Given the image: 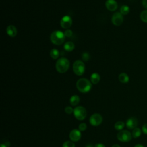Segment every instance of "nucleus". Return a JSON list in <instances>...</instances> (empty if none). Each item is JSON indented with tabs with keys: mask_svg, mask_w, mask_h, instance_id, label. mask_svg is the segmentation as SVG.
<instances>
[{
	"mask_svg": "<svg viewBox=\"0 0 147 147\" xmlns=\"http://www.w3.org/2000/svg\"><path fill=\"white\" fill-rule=\"evenodd\" d=\"M76 86L80 92L87 93L91 89L92 83L86 78H80L76 82Z\"/></svg>",
	"mask_w": 147,
	"mask_h": 147,
	"instance_id": "1",
	"label": "nucleus"
},
{
	"mask_svg": "<svg viewBox=\"0 0 147 147\" xmlns=\"http://www.w3.org/2000/svg\"><path fill=\"white\" fill-rule=\"evenodd\" d=\"M55 67L59 73H65L69 68V61L65 57H60L57 60Z\"/></svg>",
	"mask_w": 147,
	"mask_h": 147,
	"instance_id": "2",
	"label": "nucleus"
},
{
	"mask_svg": "<svg viewBox=\"0 0 147 147\" xmlns=\"http://www.w3.org/2000/svg\"><path fill=\"white\" fill-rule=\"evenodd\" d=\"M64 33L60 30L53 31L50 36L51 41L55 45H59L62 44L65 40Z\"/></svg>",
	"mask_w": 147,
	"mask_h": 147,
	"instance_id": "3",
	"label": "nucleus"
},
{
	"mask_svg": "<svg viewBox=\"0 0 147 147\" xmlns=\"http://www.w3.org/2000/svg\"><path fill=\"white\" fill-rule=\"evenodd\" d=\"M72 68L75 75L81 76L84 73L85 71L84 63L80 60H77L74 63Z\"/></svg>",
	"mask_w": 147,
	"mask_h": 147,
	"instance_id": "4",
	"label": "nucleus"
},
{
	"mask_svg": "<svg viewBox=\"0 0 147 147\" xmlns=\"http://www.w3.org/2000/svg\"><path fill=\"white\" fill-rule=\"evenodd\" d=\"M74 114L78 120L83 121L87 116V111L83 106H77L74 110Z\"/></svg>",
	"mask_w": 147,
	"mask_h": 147,
	"instance_id": "5",
	"label": "nucleus"
},
{
	"mask_svg": "<svg viewBox=\"0 0 147 147\" xmlns=\"http://www.w3.org/2000/svg\"><path fill=\"white\" fill-rule=\"evenodd\" d=\"M117 136L119 141L123 142L130 141L132 137V135L131 134L130 132L126 130H121L119 131Z\"/></svg>",
	"mask_w": 147,
	"mask_h": 147,
	"instance_id": "6",
	"label": "nucleus"
},
{
	"mask_svg": "<svg viewBox=\"0 0 147 147\" xmlns=\"http://www.w3.org/2000/svg\"><path fill=\"white\" fill-rule=\"evenodd\" d=\"M102 121L103 118L102 115L98 113H95L92 114L89 119L90 123L94 126H97L100 125L102 123Z\"/></svg>",
	"mask_w": 147,
	"mask_h": 147,
	"instance_id": "7",
	"label": "nucleus"
},
{
	"mask_svg": "<svg viewBox=\"0 0 147 147\" xmlns=\"http://www.w3.org/2000/svg\"><path fill=\"white\" fill-rule=\"evenodd\" d=\"M123 21V15L120 12L114 13L111 17V22L115 26H120Z\"/></svg>",
	"mask_w": 147,
	"mask_h": 147,
	"instance_id": "8",
	"label": "nucleus"
},
{
	"mask_svg": "<svg viewBox=\"0 0 147 147\" xmlns=\"http://www.w3.org/2000/svg\"><path fill=\"white\" fill-rule=\"evenodd\" d=\"M60 24L62 28L68 29L72 25V20L70 16L65 15L61 18L60 21Z\"/></svg>",
	"mask_w": 147,
	"mask_h": 147,
	"instance_id": "9",
	"label": "nucleus"
},
{
	"mask_svg": "<svg viewBox=\"0 0 147 147\" xmlns=\"http://www.w3.org/2000/svg\"><path fill=\"white\" fill-rule=\"evenodd\" d=\"M82 134L80 131L78 129H73L71 131L69 134V137L70 140L73 142L78 141L81 138Z\"/></svg>",
	"mask_w": 147,
	"mask_h": 147,
	"instance_id": "10",
	"label": "nucleus"
},
{
	"mask_svg": "<svg viewBox=\"0 0 147 147\" xmlns=\"http://www.w3.org/2000/svg\"><path fill=\"white\" fill-rule=\"evenodd\" d=\"M105 6L107 9L111 11H114L118 8V3L115 0H107L105 2Z\"/></svg>",
	"mask_w": 147,
	"mask_h": 147,
	"instance_id": "11",
	"label": "nucleus"
},
{
	"mask_svg": "<svg viewBox=\"0 0 147 147\" xmlns=\"http://www.w3.org/2000/svg\"><path fill=\"white\" fill-rule=\"evenodd\" d=\"M126 125L129 129H134L138 125V120L134 117L129 118L126 122Z\"/></svg>",
	"mask_w": 147,
	"mask_h": 147,
	"instance_id": "12",
	"label": "nucleus"
},
{
	"mask_svg": "<svg viewBox=\"0 0 147 147\" xmlns=\"http://www.w3.org/2000/svg\"><path fill=\"white\" fill-rule=\"evenodd\" d=\"M6 33L7 35L11 37H15L17 34V30L15 26L13 25H10L6 28Z\"/></svg>",
	"mask_w": 147,
	"mask_h": 147,
	"instance_id": "13",
	"label": "nucleus"
},
{
	"mask_svg": "<svg viewBox=\"0 0 147 147\" xmlns=\"http://www.w3.org/2000/svg\"><path fill=\"white\" fill-rule=\"evenodd\" d=\"M100 79V75L96 72H94L91 74L90 76V81L94 84H96L99 83Z\"/></svg>",
	"mask_w": 147,
	"mask_h": 147,
	"instance_id": "14",
	"label": "nucleus"
},
{
	"mask_svg": "<svg viewBox=\"0 0 147 147\" xmlns=\"http://www.w3.org/2000/svg\"><path fill=\"white\" fill-rule=\"evenodd\" d=\"M118 79L122 83H127L129 81V77L126 73H121L118 76Z\"/></svg>",
	"mask_w": 147,
	"mask_h": 147,
	"instance_id": "15",
	"label": "nucleus"
},
{
	"mask_svg": "<svg viewBox=\"0 0 147 147\" xmlns=\"http://www.w3.org/2000/svg\"><path fill=\"white\" fill-rule=\"evenodd\" d=\"M64 48L67 52H71L75 48V44L72 41H68L64 44Z\"/></svg>",
	"mask_w": 147,
	"mask_h": 147,
	"instance_id": "16",
	"label": "nucleus"
},
{
	"mask_svg": "<svg viewBox=\"0 0 147 147\" xmlns=\"http://www.w3.org/2000/svg\"><path fill=\"white\" fill-rule=\"evenodd\" d=\"M80 102V98L77 95H72L69 99V102L72 106H76Z\"/></svg>",
	"mask_w": 147,
	"mask_h": 147,
	"instance_id": "17",
	"label": "nucleus"
},
{
	"mask_svg": "<svg viewBox=\"0 0 147 147\" xmlns=\"http://www.w3.org/2000/svg\"><path fill=\"white\" fill-rule=\"evenodd\" d=\"M50 56L54 60L57 59L59 56V51L55 48H53L50 51Z\"/></svg>",
	"mask_w": 147,
	"mask_h": 147,
	"instance_id": "18",
	"label": "nucleus"
},
{
	"mask_svg": "<svg viewBox=\"0 0 147 147\" xmlns=\"http://www.w3.org/2000/svg\"><path fill=\"white\" fill-rule=\"evenodd\" d=\"M141 134V131L140 130V128L138 127H136L135 129H134L133 130V131H132V137L134 138H138L139 137Z\"/></svg>",
	"mask_w": 147,
	"mask_h": 147,
	"instance_id": "19",
	"label": "nucleus"
},
{
	"mask_svg": "<svg viewBox=\"0 0 147 147\" xmlns=\"http://www.w3.org/2000/svg\"><path fill=\"white\" fill-rule=\"evenodd\" d=\"M130 11V8L127 5H123L120 8V13L122 15H127Z\"/></svg>",
	"mask_w": 147,
	"mask_h": 147,
	"instance_id": "20",
	"label": "nucleus"
},
{
	"mask_svg": "<svg viewBox=\"0 0 147 147\" xmlns=\"http://www.w3.org/2000/svg\"><path fill=\"white\" fill-rule=\"evenodd\" d=\"M124 127H125V123L122 121H118L114 125V128L117 130H119V131L122 130Z\"/></svg>",
	"mask_w": 147,
	"mask_h": 147,
	"instance_id": "21",
	"label": "nucleus"
},
{
	"mask_svg": "<svg viewBox=\"0 0 147 147\" xmlns=\"http://www.w3.org/2000/svg\"><path fill=\"white\" fill-rule=\"evenodd\" d=\"M140 18L145 23H147V10H143L140 13Z\"/></svg>",
	"mask_w": 147,
	"mask_h": 147,
	"instance_id": "22",
	"label": "nucleus"
},
{
	"mask_svg": "<svg viewBox=\"0 0 147 147\" xmlns=\"http://www.w3.org/2000/svg\"><path fill=\"white\" fill-rule=\"evenodd\" d=\"M90 58V55L88 52H85L82 54V59L83 61H85V62L88 61Z\"/></svg>",
	"mask_w": 147,
	"mask_h": 147,
	"instance_id": "23",
	"label": "nucleus"
},
{
	"mask_svg": "<svg viewBox=\"0 0 147 147\" xmlns=\"http://www.w3.org/2000/svg\"><path fill=\"white\" fill-rule=\"evenodd\" d=\"M75 144L73 142V141H65L62 145V147H75Z\"/></svg>",
	"mask_w": 147,
	"mask_h": 147,
	"instance_id": "24",
	"label": "nucleus"
},
{
	"mask_svg": "<svg viewBox=\"0 0 147 147\" xmlns=\"http://www.w3.org/2000/svg\"><path fill=\"white\" fill-rule=\"evenodd\" d=\"M74 109H73V108H72L71 106H69L65 107V109H64L65 112L67 114H72V113L74 112Z\"/></svg>",
	"mask_w": 147,
	"mask_h": 147,
	"instance_id": "25",
	"label": "nucleus"
},
{
	"mask_svg": "<svg viewBox=\"0 0 147 147\" xmlns=\"http://www.w3.org/2000/svg\"><path fill=\"white\" fill-rule=\"evenodd\" d=\"M87 129V125L85 123H81L79 125V129L78 130H80V131H83L86 130Z\"/></svg>",
	"mask_w": 147,
	"mask_h": 147,
	"instance_id": "26",
	"label": "nucleus"
},
{
	"mask_svg": "<svg viewBox=\"0 0 147 147\" xmlns=\"http://www.w3.org/2000/svg\"><path fill=\"white\" fill-rule=\"evenodd\" d=\"M64 33L65 36L67 37H71L73 34L72 31L71 29H66Z\"/></svg>",
	"mask_w": 147,
	"mask_h": 147,
	"instance_id": "27",
	"label": "nucleus"
},
{
	"mask_svg": "<svg viewBox=\"0 0 147 147\" xmlns=\"http://www.w3.org/2000/svg\"><path fill=\"white\" fill-rule=\"evenodd\" d=\"M142 130L143 133L145 134H147V123H145L142 127Z\"/></svg>",
	"mask_w": 147,
	"mask_h": 147,
	"instance_id": "28",
	"label": "nucleus"
},
{
	"mask_svg": "<svg viewBox=\"0 0 147 147\" xmlns=\"http://www.w3.org/2000/svg\"><path fill=\"white\" fill-rule=\"evenodd\" d=\"M142 5L143 7L147 9V0H142Z\"/></svg>",
	"mask_w": 147,
	"mask_h": 147,
	"instance_id": "29",
	"label": "nucleus"
},
{
	"mask_svg": "<svg viewBox=\"0 0 147 147\" xmlns=\"http://www.w3.org/2000/svg\"><path fill=\"white\" fill-rule=\"evenodd\" d=\"M95 147H105V146L101 143H98L95 145Z\"/></svg>",
	"mask_w": 147,
	"mask_h": 147,
	"instance_id": "30",
	"label": "nucleus"
},
{
	"mask_svg": "<svg viewBox=\"0 0 147 147\" xmlns=\"http://www.w3.org/2000/svg\"><path fill=\"white\" fill-rule=\"evenodd\" d=\"M85 147H95V145H94L93 144H92L91 143H88V144H86Z\"/></svg>",
	"mask_w": 147,
	"mask_h": 147,
	"instance_id": "31",
	"label": "nucleus"
},
{
	"mask_svg": "<svg viewBox=\"0 0 147 147\" xmlns=\"http://www.w3.org/2000/svg\"><path fill=\"white\" fill-rule=\"evenodd\" d=\"M134 147H144V146L141 144H137Z\"/></svg>",
	"mask_w": 147,
	"mask_h": 147,
	"instance_id": "32",
	"label": "nucleus"
},
{
	"mask_svg": "<svg viewBox=\"0 0 147 147\" xmlns=\"http://www.w3.org/2000/svg\"><path fill=\"white\" fill-rule=\"evenodd\" d=\"M112 147H121V146L119 145H118V144H114V145H113L112 146Z\"/></svg>",
	"mask_w": 147,
	"mask_h": 147,
	"instance_id": "33",
	"label": "nucleus"
},
{
	"mask_svg": "<svg viewBox=\"0 0 147 147\" xmlns=\"http://www.w3.org/2000/svg\"><path fill=\"white\" fill-rule=\"evenodd\" d=\"M0 147H7L6 145H5L4 144H1L0 145Z\"/></svg>",
	"mask_w": 147,
	"mask_h": 147,
	"instance_id": "34",
	"label": "nucleus"
}]
</instances>
